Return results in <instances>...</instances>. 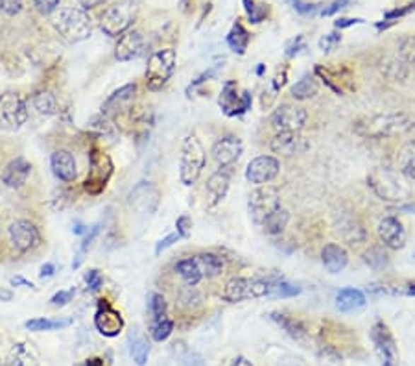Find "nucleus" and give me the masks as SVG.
Listing matches in <instances>:
<instances>
[{"instance_id":"1","label":"nucleus","mask_w":415,"mask_h":366,"mask_svg":"<svg viewBox=\"0 0 415 366\" xmlns=\"http://www.w3.org/2000/svg\"><path fill=\"white\" fill-rule=\"evenodd\" d=\"M415 128V115L410 113H384L373 115L356 122V133L362 137L384 139L395 137Z\"/></svg>"},{"instance_id":"2","label":"nucleus","mask_w":415,"mask_h":366,"mask_svg":"<svg viewBox=\"0 0 415 366\" xmlns=\"http://www.w3.org/2000/svg\"><path fill=\"white\" fill-rule=\"evenodd\" d=\"M369 187L375 195L386 202H402L410 198V187L404 183V176L392 168H375L368 178Z\"/></svg>"},{"instance_id":"3","label":"nucleus","mask_w":415,"mask_h":366,"mask_svg":"<svg viewBox=\"0 0 415 366\" xmlns=\"http://www.w3.org/2000/svg\"><path fill=\"white\" fill-rule=\"evenodd\" d=\"M52 24L59 32V35L71 43L83 41L93 32V24H90L87 13H83L81 10H74V8H59L54 11Z\"/></svg>"},{"instance_id":"4","label":"nucleus","mask_w":415,"mask_h":366,"mask_svg":"<svg viewBox=\"0 0 415 366\" xmlns=\"http://www.w3.org/2000/svg\"><path fill=\"white\" fill-rule=\"evenodd\" d=\"M207 163V154L205 148L199 143L196 135H187L181 144V157H180V180L183 185H194L198 178L201 176L203 168Z\"/></svg>"},{"instance_id":"5","label":"nucleus","mask_w":415,"mask_h":366,"mask_svg":"<svg viewBox=\"0 0 415 366\" xmlns=\"http://www.w3.org/2000/svg\"><path fill=\"white\" fill-rule=\"evenodd\" d=\"M175 56L174 48H165V50H157L150 56L146 67V86L150 91H159L168 84L175 71Z\"/></svg>"},{"instance_id":"6","label":"nucleus","mask_w":415,"mask_h":366,"mask_svg":"<svg viewBox=\"0 0 415 366\" xmlns=\"http://www.w3.org/2000/svg\"><path fill=\"white\" fill-rule=\"evenodd\" d=\"M271 294V281L266 280H250V278H233L227 281L222 298L229 304H236L242 299L264 298Z\"/></svg>"},{"instance_id":"7","label":"nucleus","mask_w":415,"mask_h":366,"mask_svg":"<svg viewBox=\"0 0 415 366\" xmlns=\"http://www.w3.org/2000/svg\"><path fill=\"white\" fill-rule=\"evenodd\" d=\"M137 15V6L131 0H126V2H120V4L111 6L104 15H102V30H104L107 35L111 38H118L122 33L128 32V28L131 26L133 19Z\"/></svg>"},{"instance_id":"8","label":"nucleus","mask_w":415,"mask_h":366,"mask_svg":"<svg viewBox=\"0 0 415 366\" xmlns=\"http://www.w3.org/2000/svg\"><path fill=\"white\" fill-rule=\"evenodd\" d=\"M279 207H281V195L271 185H259V189L253 190L247 200V211L257 224L264 222Z\"/></svg>"},{"instance_id":"9","label":"nucleus","mask_w":415,"mask_h":366,"mask_svg":"<svg viewBox=\"0 0 415 366\" xmlns=\"http://www.w3.org/2000/svg\"><path fill=\"white\" fill-rule=\"evenodd\" d=\"M375 352L380 359V366H399V352H397L395 338L384 322H377L369 331Z\"/></svg>"},{"instance_id":"10","label":"nucleus","mask_w":415,"mask_h":366,"mask_svg":"<svg viewBox=\"0 0 415 366\" xmlns=\"http://www.w3.org/2000/svg\"><path fill=\"white\" fill-rule=\"evenodd\" d=\"M28 119L26 102L17 93L0 95V126L2 128H21Z\"/></svg>"},{"instance_id":"11","label":"nucleus","mask_w":415,"mask_h":366,"mask_svg":"<svg viewBox=\"0 0 415 366\" xmlns=\"http://www.w3.org/2000/svg\"><path fill=\"white\" fill-rule=\"evenodd\" d=\"M308 113L299 105L292 104H283L279 105L277 110L271 115V126H274L277 132H301L307 124Z\"/></svg>"},{"instance_id":"12","label":"nucleus","mask_w":415,"mask_h":366,"mask_svg":"<svg viewBox=\"0 0 415 366\" xmlns=\"http://www.w3.org/2000/svg\"><path fill=\"white\" fill-rule=\"evenodd\" d=\"M281 171V163L274 156H259L251 159L247 168H245V178L250 183L255 185H266L269 181H274Z\"/></svg>"},{"instance_id":"13","label":"nucleus","mask_w":415,"mask_h":366,"mask_svg":"<svg viewBox=\"0 0 415 366\" xmlns=\"http://www.w3.org/2000/svg\"><path fill=\"white\" fill-rule=\"evenodd\" d=\"M8 235H10V241L19 252H30L35 246H39L41 243V235H39V229L35 228V224L30 222V220H15L10 224L8 228Z\"/></svg>"},{"instance_id":"14","label":"nucleus","mask_w":415,"mask_h":366,"mask_svg":"<svg viewBox=\"0 0 415 366\" xmlns=\"http://www.w3.org/2000/svg\"><path fill=\"white\" fill-rule=\"evenodd\" d=\"M218 104H220V108H222V111L227 117H236V115H242L250 110L251 95L247 91L238 95V86H236L235 81H227L222 93H220Z\"/></svg>"},{"instance_id":"15","label":"nucleus","mask_w":415,"mask_h":366,"mask_svg":"<svg viewBox=\"0 0 415 366\" xmlns=\"http://www.w3.org/2000/svg\"><path fill=\"white\" fill-rule=\"evenodd\" d=\"M146 52V38L137 30L122 33L115 47V57L118 62H131Z\"/></svg>"},{"instance_id":"16","label":"nucleus","mask_w":415,"mask_h":366,"mask_svg":"<svg viewBox=\"0 0 415 366\" xmlns=\"http://www.w3.org/2000/svg\"><path fill=\"white\" fill-rule=\"evenodd\" d=\"M269 148L275 154L293 157L307 152L310 144H308L307 139L303 137L299 132H277V135L269 143Z\"/></svg>"},{"instance_id":"17","label":"nucleus","mask_w":415,"mask_h":366,"mask_svg":"<svg viewBox=\"0 0 415 366\" xmlns=\"http://www.w3.org/2000/svg\"><path fill=\"white\" fill-rule=\"evenodd\" d=\"M378 239L382 241L384 246L392 250H401L406 244V229L401 224V220L395 217H386L378 222Z\"/></svg>"},{"instance_id":"18","label":"nucleus","mask_w":415,"mask_h":366,"mask_svg":"<svg viewBox=\"0 0 415 366\" xmlns=\"http://www.w3.org/2000/svg\"><path fill=\"white\" fill-rule=\"evenodd\" d=\"M95 326L104 337H117L124 329V320L117 309L109 304H100L95 314Z\"/></svg>"},{"instance_id":"19","label":"nucleus","mask_w":415,"mask_h":366,"mask_svg":"<svg viewBox=\"0 0 415 366\" xmlns=\"http://www.w3.org/2000/svg\"><path fill=\"white\" fill-rule=\"evenodd\" d=\"M242 150H244V144H242L240 139L227 135V137H222L214 143L213 157L220 166H231L233 163L240 159Z\"/></svg>"},{"instance_id":"20","label":"nucleus","mask_w":415,"mask_h":366,"mask_svg":"<svg viewBox=\"0 0 415 366\" xmlns=\"http://www.w3.org/2000/svg\"><path fill=\"white\" fill-rule=\"evenodd\" d=\"M30 172H32V165L24 157H17V159H13V161H10L4 166V171L0 174V180L10 189H21L28 181Z\"/></svg>"},{"instance_id":"21","label":"nucleus","mask_w":415,"mask_h":366,"mask_svg":"<svg viewBox=\"0 0 415 366\" xmlns=\"http://www.w3.org/2000/svg\"><path fill=\"white\" fill-rule=\"evenodd\" d=\"M50 166H52V172L56 174V178H59L62 181H71L76 180L78 176V166H76V159L69 150H57L50 157Z\"/></svg>"},{"instance_id":"22","label":"nucleus","mask_w":415,"mask_h":366,"mask_svg":"<svg viewBox=\"0 0 415 366\" xmlns=\"http://www.w3.org/2000/svg\"><path fill=\"white\" fill-rule=\"evenodd\" d=\"M233 171L231 166H220L213 176L207 181V193L211 198V205H216L218 202H222L226 198L229 185H231Z\"/></svg>"},{"instance_id":"23","label":"nucleus","mask_w":415,"mask_h":366,"mask_svg":"<svg viewBox=\"0 0 415 366\" xmlns=\"http://www.w3.org/2000/svg\"><path fill=\"white\" fill-rule=\"evenodd\" d=\"M321 261L325 265L327 272H330V274H338V272L344 270L345 266H347V263H349V253H347V250H345L344 246H340V244L329 243L323 246V250H321Z\"/></svg>"},{"instance_id":"24","label":"nucleus","mask_w":415,"mask_h":366,"mask_svg":"<svg viewBox=\"0 0 415 366\" xmlns=\"http://www.w3.org/2000/svg\"><path fill=\"white\" fill-rule=\"evenodd\" d=\"M111 168H113V165H111L107 156H104V154L96 156L95 154L93 159H90V172H89V178H87L86 181V189L90 190L95 183L98 185V190L104 189L105 181H107V178L111 176Z\"/></svg>"},{"instance_id":"25","label":"nucleus","mask_w":415,"mask_h":366,"mask_svg":"<svg viewBox=\"0 0 415 366\" xmlns=\"http://www.w3.org/2000/svg\"><path fill=\"white\" fill-rule=\"evenodd\" d=\"M366 304H368L366 294L358 289H341L336 294V309L344 311V313L362 309V307H366Z\"/></svg>"},{"instance_id":"26","label":"nucleus","mask_w":415,"mask_h":366,"mask_svg":"<svg viewBox=\"0 0 415 366\" xmlns=\"http://www.w3.org/2000/svg\"><path fill=\"white\" fill-rule=\"evenodd\" d=\"M271 316V320L274 322H277L281 328L284 329V331L290 335L292 338H296L298 343H307L308 341V333L307 329H305V326H303L299 320L292 319V316H288V314L284 313H279V311H274V313L269 314Z\"/></svg>"},{"instance_id":"27","label":"nucleus","mask_w":415,"mask_h":366,"mask_svg":"<svg viewBox=\"0 0 415 366\" xmlns=\"http://www.w3.org/2000/svg\"><path fill=\"white\" fill-rule=\"evenodd\" d=\"M135 93H137V86H135V84H128V86L120 87V89L115 91L113 95L105 100V104L102 110H104V113H115V111H120L122 108H126L133 98H135Z\"/></svg>"},{"instance_id":"28","label":"nucleus","mask_w":415,"mask_h":366,"mask_svg":"<svg viewBox=\"0 0 415 366\" xmlns=\"http://www.w3.org/2000/svg\"><path fill=\"white\" fill-rule=\"evenodd\" d=\"M175 272L180 274L181 280L185 281L187 287H196L199 281L203 280V274L199 270V265L196 261V257H185L181 261L175 263Z\"/></svg>"},{"instance_id":"29","label":"nucleus","mask_w":415,"mask_h":366,"mask_svg":"<svg viewBox=\"0 0 415 366\" xmlns=\"http://www.w3.org/2000/svg\"><path fill=\"white\" fill-rule=\"evenodd\" d=\"M250 41H251V35L250 32L244 28V24L242 23L233 24L231 32L227 33V45H229V48H231L233 52L238 54V56H244Z\"/></svg>"},{"instance_id":"30","label":"nucleus","mask_w":415,"mask_h":366,"mask_svg":"<svg viewBox=\"0 0 415 366\" xmlns=\"http://www.w3.org/2000/svg\"><path fill=\"white\" fill-rule=\"evenodd\" d=\"M397 166L406 180L415 181V141L402 147L399 157H397Z\"/></svg>"},{"instance_id":"31","label":"nucleus","mask_w":415,"mask_h":366,"mask_svg":"<svg viewBox=\"0 0 415 366\" xmlns=\"http://www.w3.org/2000/svg\"><path fill=\"white\" fill-rule=\"evenodd\" d=\"M196 261H198L203 278H216L223 272L222 257L216 256V253H199V256H196Z\"/></svg>"},{"instance_id":"32","label":"nucleus","mask_w":415,"mask_h":366,"mask_svg":"<svg viewBox=\"0 0 415 366\" xmlns=\"http://www.w3.org/2000/svg\"><path fill=\"white\" fill-rule=\"evenodd\" d=\"M288 222H290V213H288L286 210H283V207H279L277 211H274V213L269 215L268 219L262 222V228H264V231L268 233V235H281V233L284 231V228L288 226Z\"/></svg>"},{"instance_id":"33","label":"nucleus","mask_w":415,"mask_h":366,"mask_svg":"<svg viewBox=\"0 0 415 366\" xmlns=\"http://www.w3.org/2000/svg\"><path fill=\"white\" fill-rule=\"evenodd\" d=\"M290 95L293 96L296 100H310L317 95V81L316 78L307 74V76H303L301 80L292 86L290 89Z\"/></svg>"},{"instance_id":"34","label":"nucleus","mask_w":415,"mask_h":366,"mask_svg":"<svg viewBox=\"0 0 415 366\" xmlns=\"http://www.w3.org/2000/svg\"><path fill=\"white\" fill-rule=\"evenodd\" d=\"M33 108L41 115H56L57 113V98L50 91H41L33 96Z\"/></svg>"},{"instance_id":"35","label":"nucleus","mask_w":415,"mask_h":366,"mask_svg":"<svg viewBox=\"0 0 415 366\" xmlns=\"http://www.w3.org/2000/svg\"><path fill=\"white\" fill-rule=\"evenodd\" d=\"M341 237L347 241L349 244H358L366 239V233H363L362 226L358 222H353V220H344L340 222V228H338Z\"/></svg>"},{"instance_id":"36","label":"nucleus","mask_w":415,"mask_h":366,"mask_svg":"<svg viewBox=\"0 0 415 366\" xmlns=\"http://www.w3.org/2000/svg\"><path fill=\"white\" fill-rule=\"evenodd\" d=\"M71 326V320H48V319H33L24 324V328L30 331H52V329L66 328Z\"/></svg>"},{"instance_id":"37","label":"nucleus","mask_w":415,"mask_h":366,"mask_svg":"<svg viewBox=\"0 0 415 366\" xmlns=\"http://www.w3.org/2000/svg\"><path fill=\"white\" fill-rule=\"evenodd\" d=\"M172 331H174V322L168 319H160V320H153V324H151V338L153 341H157V343H163V341H166V338L170 337Z\"/></svg>"},{"instance_id":"38","label":"nucleus","mask_w":415,"mask_h":366,"mask_svg":"<svg viewBox=\"0 0 415 366\" xmlns=\"http://www.w3.org/2000/svg\"><path fill=\"white\" fill-rule=\"evenodd\" d=\"M148 353H150V344H148L146 338L135 337L131 341V357L133 361L137 362L139 366H144L148 361Z\"/></svg>"},{"instance_id":"39","label":"nucleus","mask_w":415,"mask_h":366,"mask_svg":"<svg viewBox=\"0 0 415 366\" xmlns=\"http://www.w3.org/2000/svg\"><path fill=\"white\" fill-rule=\"evenodd\" d=\"M244 10L250 17V23L259 24L264 21L266 13H268V8L266 4H257L255 0H244Z\"/></svg>"},{"instance_id":"40","label":"nucleus","mask_w":415,"mask_h":366,"mask_svg":"<svg viewBox=\"0 0 415 366\" xmlns=\"http://www.w3.org/2000/svg\"><path fill=\"white\" fill-rule=\"evenodd\" d=\"M399 56L406 65H410L415 69V35L404 38L399 45Z\"/></svg>"},{"instance_id":"41","label":"nucleus","mask_w":415,"mask_h":366,"mask_svg":"<svg viewBox=\"0 0 415 366\" xmlns=\"http://www.w3.org/2000/svg\"><path fill=\"white\" fill-rule=\"evenodd\" d=\"M150 313L153 320L166 319V299L163 294H151L150 298Z\"/></svg>"},{"instance_id":"42","label":"nucleus","mask_w":415,"mask_h":366,"mask_svg":"<svg viewBox=\"0 0 415 366\" xmlns=\"http://www.w3.org/2000/svg\"><path fill=\"white\" fill-rule=\"evenodd\" d=\"M301 292V289L296 285H290L286 281H274L271 283V294L281 296V298H288V296H298Z\"/></svg>"},{"instance_id":"43","label":"nucleus","mask_w":415,"mask_h":366,"mask_svg":"<svg viewBox=\"0 0 415 366\" xmlns=\"http://www.w3.org/2000/svg\"><path fill=\"white\" fill-rule=\"evenodd\" d=\"M341 43V35L340 33H327L320 39V48L323 52H332L338 45Z\"/></svg>"},{"instance_id":"44","label":"nucleus","mask_w":415,"mask_h":366,"mask_svg":"<svg viewBox=\"0 0 415 366\" xmlns=\"http://www.w3.org/2000/svg\"><path fill=\"white\" fill-rule=\"evenodd\" d=\"M175 228H177V235L181 239H189L190 233H192V220H190L189 215H181L180 219L175 220Z\"/></svg>"},{"instance_id":"45","label":"nucleus","mask_w":415,"mask_h":366,"mask_svg":"<svg viewBox=\"0 0 415 366\" xmlns=\"http://www.w3.org/2000/svg\"><path fill=\"white\" fill-rule=\"evenodd\" d=\"M23 10V0H0V13L17 15Z\"/></svg>"},{"instance_id":"46","label":"nucleus","mask_w":415,"mask_h":366,"mask_svg":"<svg viewBox=\"0 0 415 366\" xmlns=\"http://www.w3.org/2000/svg\"><path fill=\"white\" fill-rule=\"evenodd\" d=\"M33 6H35V10H37L39 13L48 15L54 13V11L59 8V0H33Z\"/></svg>"},{"instance_id":"47","label":"nucleus","mask_w":415,"mask_h":366,"mask_svg":"<svg viewBox=\"0 0 415 366\" xmlns=\"http://www.w3.org/2000/svg\"><path fill=\"white\" fill-rule=\"evenodd\" d=\"M72 296H74V290H59V292H56V294L52 296L50 302H52L54 307H63V305H66L71 302Z\"/></svg>"},{"instance_id":"48","label":"nucleus","mask_w":415,"mask_h":366,"mask_svg":"<svg viewBox=\"0 0 415 366\" xmlns=\"http://www.w3.org/2000/svg\"><path fill=\"white\" fill-rule=\"evenodd\" d=\"M86 281H87V289L90 290H98L102 287V274L98 270H89L86 274Z\"/></svg>"},{"instance_id":"49","label":"nucleus","mask_w":415,"mask_h":366,"mask_svg":"<svg viewBox=\"0 0 415 366\" xmlns=\"http://www.w3.org/2000/svg\"><path fill=\"white\" fill-rule=\"evenodd\" d=\"M305 48V41H303V35H298V38L293 39L292 43L288 45L286 47V56L288 57H292L296 56V54H299Z\"/></svg>"},{"instance_id":"50","label":"nucleus","mask_w":415,"mask_h":366,"mask_svg":"<svg viewBox=\"0 0 415 366\" xmlns=\"http://www.w3.org/2000/svg\"><path fill=\"white\" fill-rule=\"evenodd\" d=\"M180 239L181 237H180V235H177V233H172V235H168V237H166V239H163V241H160V243L156 246V253H157V256H159V253L163 252V250H166V248H168V246H172V244H174V243H177Z\"/></svg>"},{"instance_id":"51","label":"nucleus","mask_w":415,"mask_h":366,"mask_svg":"<svg viewBox=\"0 0 415 366\" xmlns=\"http://www.w3.org/2000/svg\"><path fill=\"white\" fill-rule=\"evenodd\" d=\"M347 4H349V0H334L329 8H323V10H321V15H334L336 11H340L341 8H345Z\"/></svg>"},{"instance_id":"52","label":"nucleus","mask_w":415,"mask_h":366,"mask_svg":"<svg viewBox=\"0 0 415 366\" xmlns=\"http://www.w3.org/2000/svg\"><path fill=\"white\" fill-rule=\"evenodd\" d=\"M363 23H366L363 19H347V17H344V19L336 21L334 26L336 28L344 30V28H349V26H354V24H363Z\"/></svg>"},{"instance_id":"53","label":"nucleus","mask_w":415,"mask_h":366,"mask_svg":"<svg viewBox=\"0 0 415 366\" xmlns=\"http://www.w3.org/2000/svg\"><path fill=\"white\" fill-rule=\"evenodd\" d=\"M54 270H56V266L52 265V263H47V265L41 266V272H39V278H52L54 276Z\"/></svg>"},{"instance_id":"54","label":"nucleus","mask_w":415,"mask_h":366,"mask_svg":"<svg viewBox=\"0 0 415 366\" xmlns=\"http://www.w3.org/2000/svg\"><path fill=\"white\" fill-rule=\"evenodd\" d=\"M286 84V71H283V74H277L275 76V81H274V87L275 89H281V87Z\"/></svg>"},{"instance_id":"55","label":"nucleus","mask_w":415,"mask_h":366,"mask_svg":"<svg viewBox=\"0 0 415 366\" xmlns=\"http://www.w3.org/2000/svg\"><path fill=\"white\" fill-rule=\"evenodd\" d=\"M78 2H80L83 8H87V10H89V8H96V6H100L102 2H104V0H78Z\"/></svg>"},{"instance_id":"56","label":"nucleus","mask_w":415,"mask_h":366,"mask_svg":"<svg viewBox=\"0 0 415 366\" xmlns=\"http://www.w3.org/2000/svg\"><path fill=\"white\" fill-rule=\"evenodd\" d=\"M231 366H253V365H251V362L247 361L245 357H236L235 361L231 362Z\"/></svg>"},{"instance_id":"57","label":"nucleus","mask_w":415,"mask_h":366,"mask_svg":"<svg viewBox=\"0 0 415 366\" xmlns=\"http://www.w3.org/2000/svg\"><path fill=\"white\" fill-rule=\"evenodd\" d=\"M0 298L6 299V302H10V299H11V292H10V290L0 289Z\"/></svg>"},{"instance_id":"58","label":"nucleus","mask_w":415,"mask_h":366,"mask_svg":"<svg viewBox=\"0 0 415 366\" xmlns=\"http://www.w3.org/2000/svg\"><path fill=\"white\" fill-rule=\"evenodd\" d=\"M86 366H104V362H102V359H89Z\"/></svg>"}]
</instances>
